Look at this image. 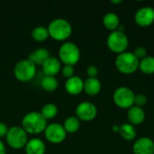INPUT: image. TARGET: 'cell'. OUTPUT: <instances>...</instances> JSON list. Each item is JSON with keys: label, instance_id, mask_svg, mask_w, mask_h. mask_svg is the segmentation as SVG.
<instances>
[{"label": "cell", "instance_id": "52a82bcc", "mask_svg": "<svg viewBox=\"0 0 154 154\" xmlns=\"http://www.w3.org/2000/svg\"><path fill=\"white\" fill-rule=\"evenodd\" d=\"M8 145L14 149H22L25 147L28 142L27 133L21 126H12L8 129L5 136Z\"/></svg>", "mask_w": 154, "mask_h": 154}, {"label": "cell", "instance_id": "484cf974", "mask_svg": "<svg viewBox=\"0 0 154 154\" xmlns=\"http://www.w3.org/2000/svg\"><path fill=\"white\" fill-rule=\"evenodd\" d=\"M147 97L144 95V94H138V95H135V98H134V106H143L147 104Z\"/></svg>", "mask_w": 154, "mask_h": 154}, {"label": "cell", "instance_id": "d6986e66", "mask_svg": "<svg viewBox=\"0 0 154 154\" xmlns=\"http://www.w3.org/2000/svg\"><path fill=\"white\" fill-rule=\"evenodd\" d=\"M103 24L106 29L113 32V31L117 30V28L119 27L120 19H119L118 15L116 13L109 12V13H106L104 15V17H103Z\"/></svg>", "mask_w": 154, "mask_h": 154}, {"label": "cell", "instance_id": "5bb4252c", "mask_svg": "<svg viewBox=\"0 0 154 154\" xmlns=\"http://www.w3.org/2000/svg\"><path fill=\"white\" fill-rule=\"evenodd\" d=\"M65 88L71 95H78L84 90V81L79 76H72L65 82Z\"/></svg>", "mask_w": 154, "mask_h": 154}, {"label": "cell", "instance_id": "6da1fadb", "mask_svg": "<svg viewBox=\"0 0 154 154\" xmlns=\"http://www.w3.org/2000/svg\"><path fill=\"white\" fill-rule=\"evenodd\" d=\"M46 126L47 120L40 112H29L22 119V127L27 134H38L44 132Z\"/></svg>", "mask_w": 154, "mask_h": 154}, {"label": "cell", "instance_id": "3957f363", "mask_svg": "<svg viewBox=\"0 0 154 154\" xmlns=\"http://www.w3.org/2000/svg\"><path fill=\"white\" fill-rule=\"evenodd\" d=\"M140 60L135 57L134 52L125 51L116 58V67L123 74H133L139 69Z\"/></svg>", "mask_w": 154, "mask_h": 154}, {"label": "cell", "instance_id": "7402d4cb", "mask_svg": "<svg viewBox=\"0 0 154 154\" xmlns=\"http://www.w3.org/2000/svg\"><path fill=\"white\" fill-rule=\"evenodd\" d=\"M63 127L67 133L74 134L79 131L80 127V121L77 116H69L63 123Z\"/></svg>", "mask_w": 154, "mask_h": 154}, {"label": "cell", "instance_id": "e0dca14e", "mask_svg": "<svg viewBox=\"0 0 154 154\" xmlns=\"http://www.w3.org/2000/svg\"><path fill=\"white\" fill-rule=\"evenodd\" d=\"M49 57H50L49 51L46 48L41 47L33 50V51H32L28 55L27 59L37 66V65H42Z\"/></svg>", "mask_w": 154, "mask_h": 154}, {"label": "cell", "instance_id": "2e32d148", "mask_svg": "<svg viewBox=\"0 0 154 154\" xmlns=\"http://www.w3.org/2000/svg\"><path fill=\"white\" fill-rule=\"evenodd\" d=\"M24 148L26 154H44L46 151L45 143L40 138H32L28 140Z\"/></svg>", "mask_w": 154, "mask_h": 154}, {"label": "cell", "instance_id": "5b68a950", "mask_svg": "<svg viewBox=\"0 0 154 154\" xmlns=\"http://www.w3.org/2000/svg\"><path fill=\"white\" fill-rule=\"evenodd\" d=\"M14 77L22 82H28L36 74V65L28 59L19 60L14 68Z\"/></svg>", "mask_w": 154, "mask_h": 154}, {"label": "cell", "instance_id": "30bf717a", "mask_svg": "<svg viewBox=\"0 0 154 154\" xmlns=\"http://www.w3.org/2000/svg\"><path fill=\"white\" fill-rule=\"evenodd\" d=\"M76 116L82 121H91L97 115V106L88 101H83L79 103L76 107Z\"/></svg>", "mask_w": 154, "mask_h": 154}, {"label": "cell", "instance_id": "d4e9b609", "mask_svg": "<svg viewBox=\"0 0 154 154\" xmlns=\"http://www.w3.org/2000/svg\"><path fill=\"white\" fill-rule=\"evenodd\" d=\"M50 35H49L48 28L45 26L39 25V26L34 27L32 31V37L33 40H35L37 42H43Z\"/></svg>", "mask_w": 154, "mask_h": 154}, {"label": "cell", "instance_id": "4316f807", "mask_svg": "<svg viewBox=\"0 0 154 154\" xmlns=\"http://www.w3.org/2000/svg\"><path fill=\"white\" fill-rule=\"evenodd\" d=\"M74 67L71 65H64L63 67H61V72L62 75L66 78H71L72 76H74Z\"/></svg>", "mask_w": 154, "mask_h": 154}, {"label": "cell", "instance_id": "7c38bea8", "mask_svg": "<svg viewBox=\"0 0 154 154\" xmlns=\"http://www.w3.org/2000/svg\"><path fill=\"white\" fill-rule=\"evenodd\" d=\"M134 154H154V142L147 136L137 139L133 146Z\"/></svg>", "mask_w": 154, "mask_h": 154}, {"label": "cell", "instance_id": "9c48e42d", "mask_svg": "<svg viewBox=\"0 0 154 154\" xmlns=\"http://www.w3.org/2000/svg\"><path fill=\"white\" fill-rule=\"evenodd\" d=\"M44 134L49 142L52 143H60L65 140L67 132L65 131L62 125L58 123H52L47 125L44 130Z\"/></svg>", "mask_w": 154, "mask_h": 154}, {"label": "cell", "instance_id": "277c9868", "mask_svg": "<svg viewBox=\"0 0 154 154\" xmlns=\"http://www.w3.org/2000/svg\"><path fill=\"white\" fill-rule=\"evenodd\" d=\"M59 57L65 65H75L80 59V51L78 45L72 42L62 43L59 50Z\"/></svg>", "mask_w": 154, "mask_h": 154}, {"label": "cell", "instance_id": "603a6c76", "mask_svg": "<svg viewBox=\"0 0 154 154\" xmlns=\"http://www.w3.org/2000/svg\"><path fill=\"white\" fill-rule=\"evenodd\" d=\"M59 112V109H58V106L53 104V103H47L45 104L42 109H41V114L43 116V117L48 120V119H52L54 118L57 114Z\"/></svg>", "mask_w": 154, "mask_h": 154}, {"label": "cell", "instance_id": "8992f818", "mask_svg": "<svg viewBox=\"0 0 154 154\" xmlns=\"http://www.w3.org/2000/svg\"><path fill=\"white\" fill-rule=\"evenodd\" d=\"M106 43L110 51L115 53L120 54L126 51L129 45V40L125 32L116 30L109 33Z\"/></svg>", "mask_w": 154, "mask_h": 154}, {"label": "cell", "instance_id": "1f68e13d", "mask_svg": "<svg viewBox=\"0 0 154 154\" xmlns=\"http://www.w3.org/2000/svg\"><path fill=\"white\" fill-rule=\"evenodd\" d=\"M121 2H122L121 0H116V1H114L113 0V1H111V3H113V4H120Z\"/></svg>", "mask_w": 154, "mask_h": 154}, {"label": "cell", "instance_id": "9a60e30c", "mask_svg": "<svg viewBox=\"0 0 154 154\" xmlns=\"http://www.w3.org/2000/svg\"><path fill=\"white\" fill-rule=\"evenodd\" d=\"M127 118L131 125H138L143 123L145 119V112L144 110L137 106H133L128 109L127 112Z\"/></svg>", "mask_w": 154, "mask_h": 154}, {"label": "cell", "instance_id": "f1b7e54d", "mask_svg": "<svg viewBox=\"0 0 154 154\" xmlns=\"http://www.w3.org/2000/svg\"><path fill=\"white\" fill-rule=\"evenodd\" d=\"M87 74L88 78H97L98 74V69L95 65H90L87 69Z\"/></svg>", "mask_w": 154, "mask_h": 154}, {"label": "cell", "instance_id": "f546056e", "mask_svg": "<svg viewBox=\"0 0 154 154\" xmlns=\"http://www.w3.org/2000/svg\"><path fill=\"white\" fill-rule=\"evenodd\" d=\"M8 127L4 122H0V138L5 137L8 132Z\"/></svg>", "mask_w": 154, "mask_h": 154}, {"label": "cell", "instance_id": "44dd1931", "mask_svg": "<svg viewBox=\"0 0 154 154\" xmlns=\"http://www.w3.org/2000/svg\"><path fill=\"white\" fill-rule=\"evenodd\" d=\"M139 69L147 75H152L154 73V57L146 56L144 59L141 60L139 62Z\"/></svg>", "mask_w": 154, "mask_h": 154}, {"label": "cell", "instance_id": "7a4b0ae2", "mask_svg": "<svg viewBox=\"0 0 154 154\" xmlns=\"http://www.w3.org/2000/svg\"><path fill=\"white\" fill-rule=\"evenodd\" d=\"M47 28L49 35L57 41H64L72 33V26L70 23L64 18L53 19Z\"/></svg>", "mask_w": 154, "mask_h": 154}, {"label": "cell", "instance_id": "4fadbf2b", "mask_svg": "<svg viewBox=\"0 0 154 154\" xmlns=\"http://www.w3.org/2000/svg\"><path fill=\"white\" fill-rule=\"evenodd\" d=\"M42 71L45 74V76L54 77L61 69V63L58 58H56L54 56H50L45 60V62L42 65Z\"/></svg>", "mask_w": 154, "mask_h": 154}, {"label": "cell", "instance_id": "ba28073f", "mask_svg": "<svg viewBox=\"0 0 154 154\" xmlns=\"http://www.w3.org/2000/svg\"><path fill=\"white\" fill-rule=\"evenodd\" d=\"M134 92L128 87H119L113 95L115 104L123 109H129L134 106Z\"/></svg>", "mask_w": 154, "mask_h": 154}, {"label": "cell", "instance_id": "8fae6325", "mask_svg": "<svg viewBox=\"0 0 154 154\" xmlns=\"http://www.w3.org/2000/svg\"><path fill=\"white\" fill-rule=\"evenodd\" d=\"M134 20L139 26L147 27L154 22V8L151 6H143L137 10Z\"/></svg>", "mask_w": 154, "mask_h": 154}, {"label": "cell", "instance_id": "4dcf8cb0", "mask_svg": "<svg viewBox=\"0 0 154 154\" xmlns=\"http://www.w3.org/2000/svg\"><path fill=\"white\" fill-rule=\"evenodd\" d=\"M0 154H5V146L1 140H0Z\"/></svg>", "mask_w": 154, "mask_h": 154}, {"label": "cell", "instance_id": "ac0fdd59", "mask_svg": "<svg viewBox=\"0 0 154 154\" xmlns=\"http://www.w3.org/2000/svg\"><path fill=\"white\" fill-rule=\"evenodd\" d=\"M101 90V82L97 78H88L84 81V91L89 96H96Z\"/></svg>", "mask_w": 154, "mask_h": 154}, {"label": "cell", "instance_id": "ffe728a7", "mask_svg": "<svg viewBox=\"0 0 154 154\" xmlns=\"http://www.w3.org/2000/svg\"><path fill=\"white\" fill-rule=\"evenodd\" d=\"M118 133L126 141H132V140L135 139L136 135H137L134 126L128 123H125V124L120 125L119 129H118Z\"/></svg>", "mask_w": 154, "mask_h": 154}, {"label": "cell", "instance_id": "83f0119b", "mask_svg": "<svg viewBox=\"0 0 154 154\" xmlns=\"http://www.w3.org/2000/svg\"><path fill=\"white\" fill-rule=\"evenodd\" d=\"M134 54L135 55V57H136L139 60H141L144 59L146 56H148V55H147V51H146V49H145L144 47H143V46L137 47V48L134 50Z\"/></svg>", "mask_w": 154, "mask_h": 154}, {"label": "cell", "instance_id": "cb8c5ba5", "mask_svg": "<svg viewBox=\"0 0 154 154\" xmlns=\"http://www.w3.org/2000/svg\"><path fill=\"white\" fill-rule=\"evenodd\" d=\"M41 86L45 91L51 92V91H54L58 88L59 82H58V80H57V79L55 77L45 76L41 81Z\"/></svg>", "mask_w": 154, "mask_h": 154}]
</instances>
